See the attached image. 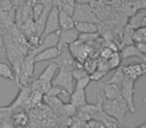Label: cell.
Returning a JSON list of instances; mask_svg holds the SVG:
<instances>
[{
	"label": "cell",
	"instance_id": "cell-1",
	"mask_svg": "<svg viewBox=\"0 0 146 128\" xmlns=\"http://www.w3.org/2000/svg\"><path fill=\"white\" fill-rule=\"evenodd\" d=\"M98 94V101L101 106V109L104 113L109 117L115 119L118 123H123L124 117L127 112H129L127 105L123 98L120 97L113 100H107L102 96L100 92H97Z\"/></svg>",
	"mask_w": 146,
	"mask_h": 128
},
{
	"label": "cell",
	"instance_id": "cell-2",
	"mask_svg": "<svg viewBox=\"0 0 146 128\" xmlns=\"http://www.w3.org/2000/svg\"><path fill=\"white\" fill-rule=\"evenodd\" d=\"M72 18L74 22H99L89 3H75Z\"/></svg>",
	"mask_w": 146,
	"mask_h": 128
},
{
	"label": "cell",
	"instance_id": "cell-3",
	"mask_svg": "<svg viewBox=\"0 0 146 128\" xmlns=\"http://www.w3.org/2000/svg\"><path fill=\"white\" fill-rule=\"evenodd\" d=\"M135 81L130 78L124 77L121 85H120V94L123 100L127 105L129 112L135 113L136 107L134 105V93H135V88H134Z\"/></svg>",
	"mask_w": 146,
	"mask_h": 128
},
{
	"label": "cell",
	"instance_id": "cell-4",
	"mask_svg": "<svg viewBox=\"0 0 146 128\" xmlns=\"http://www.w3.org/2000/svg\"><path fill=\"white\" fill-rule=\"evenodd\" d=\"M51 85L59 86L66 90L69 94L72 93V91L74 90V79L72 77L71 71L58 67V71L51 81Z\"/></svg>",
	"mask_w": 146,
	"mask_h": 128
},
{
	"label": "cell",
	"instance_id": "cell-5",
	"mask_svg": "<svg viewBox=\"0 0 146 128\" xmlns=\"http://www.w3.org/2000/svg\"><path fill=\"white\" fill-rule=\"evenodd\" d=\"M58 12H59V8L56 6H52L48 13V16H47L46 22H45V26H44V30L43 33L40 37V40L43 37L47 36L48 34L51 33H55L57 31L60 30L59 28V23H58Z\"/></svg>",
	"mask_w": 146,
	"mask_h": 128
},
{
	"label": "cell",
	"instance_id": "cell-6",
	"mask_svg": "<svg viewBox=\"0 0 146 128\" xmlns=\"http://www.w3.org/2000/svg\"><path fill=\"white\" fill-rule=\"evenodd\" d=\"M121 68L124 76L134 80V81H136L138 78H140L146 73L145 62L132 63V64H128L125 66H121Z\"/></svg>",
	"mask_w": 146,
	"mask_h": 128
},
{
	"label": "cell",
	"instance_id": "cell-7",
	"mask_svg": "<svg viewBox=\"0 0 146 128\" xmlns=\"http://www.w3.org/2000/svg\"><path fill=\"white\" fill-rule=\"evenodd\" d=\"M78 36H79V33L75 28L68 29V30H60L57 48L61 50L64 47H68L69 45L77 40Z\"/></svg>",
	"mask_w": 146,
	"mask_h": 128
},
{
	"label": "cell",
	"instance_id": "cell-8",
	"mask_svg": "<svg viewBox=\"0 0 146 128\" xmlns=\"http://www.w3.org/2000/svg\"><path fill=\"white\" fill-rule=\"evenodd\" d=\"M53 62L56 63L59 68H64V69L70 70V71H72L74 68V58L71 56L67 47L61 49L59 56L55 58Z\"/></svg>",
	"mask_w": 146,
	"mask_h": 128
},
{
	"label": "cell",
	"instance_id": "cell-9",
	"mask_svg": "<svg viewBox=\"0 0 146 128\" xmlns=\"http://www.w3.org/2000/svg\"><path fill=\"white\" fill-rule=\"evenodd\" d=\"M60 49L57 48V46L51 47V48H47L44 50L40 51L34 56V63L43 62V61H49V60H54L55 58L59 56L60 54Z\"/></svg>",
	"mask_w": 146,
	"mask_h": 128
},
{
	"label": "cell",
	"instance_id": "cell-10",
	"mask_svg": "<svg viewBox=\"0 0 146 128\" xmlns=\"http://www.w3.org/2000/svg\"><path fill=\"white\" fill-rule=\"evenodd\" d=\"M69 96H70V102L69 103L72 104L76 109H79V108L88 104L85 89H74L72 93L69 94Z\"/></svg>",
	"mask_w": 146,
	"mask_h": 128
},
{
	"label": "cell",
	"instance_id": "cell-11",
	"mask_svg": "<svg viewBox=\"0 0 146 128\" xmlns=\"http://www.w3.org/2000/svg\"><path fill=\"white\" fill-rule=\"evenodd\" d=\"M98 92H100L102 96L107 100H113L121 96L120 86L111 83H103L101 90H98Z\"/></svg>",
	"mask_w": 146,
	"mask_h": 128
},
{
	"label": "cell",
	"instance_id": "cell-12",
	"mask_svg": "<svg viewBox=\"0 0 146 128\" xmlns=\"http://www.w3.org/2000/svg\"><path fill=\"white\" fill-rule=\"evenodd\" d=\"M146 22V12L145 9L144 10H139L136 13H134L132 16L129 17V19L126 22V25L129 26L131 29L135 30L140 27H145Z\"/></svg>",
	"mask_w": 146,
	"mask_h": 128
},
{
	"label": "cell",
	"instance_id": "cell-13",
	"mask_svg": "<svg viewBox=\"0 0 146 128\" xmlns=\"http://www.w3.org/2000/svg\"><path fill=\"white\" fill-rule=\"evenodd\" d=\"M120 56H121L122 61L126 60V59L130 58V57H139L142 60V62H145L146 61V56L144 54L139 52L136 46L134 44L131 45H127V46H124L121 48V51H120Z\"/></svg>",
	"mask_w": 146,
	"mask_h": 128
},
{
	"label": "cell",
	"instance_id": "cell-14",
	"mask_svg": "<svg viewBox=\"0 0 146 128\" xmlns=\"http://www.w3.org/2000/svg\"><path fill=\"white\" fill-rule=\"evenodd\" d=\"M57 71H58V65L52 61V62L49 63L48 65L46 66V68H45V69L43 70L40 74H39L38 77H37V79L51 83L52 79L54 78L55 74L57 73Z\"/></svg>",
	"mask_w": 146,
	"mask_h": 128
},
{
	"label": "cell",
	"instance_id": "cell-15",
	"mask_svg": "<svg viewBox=\"0 0 146 128\" xmlns=\"http://www.w3.org/2000/svg\"><path fill=\"white\" fill-rule=\"evenodd\" d=\"M58 23H59V28H60V30L72 29V28H74V24H75L72 16L67 14L64 11L60 10V9H59V12H58Z\"/></svg>",
	"mask_w": 146,
	"mask_h": 128
},
{
	"label": "cell",
	"instance_id": "cell-16",
	"mask_svg": "<svg viewBox=\"0 0 146 128\" xmlns=\"http://www.w3.org/2000/svg\"><path fill=\"white\" fill-rule=\"evenodd\" d=\"M74 28L79 34L83 33H96L99 32V26L93 22H75Z\"/></svg>",
	"mask_w": 146,
	"mask_h": 128
},
{
	"label": "cell",
	"instance_id": "cell-17",
	"mask_svg": "<svg viewBox=\"0 0 146 128\" xmlns=\"http://www.w3.org/2000/svg\"><path fill=\"white\" fill-rule=\"evenodd\" d=\"M0 77L10 81H15V74L12 67L4 62H0Z\"/></svg>",
	"mask_w": 146,
	"mask_h": 128
},
{
	"label": "cell",
	"instance_id": "cell-18",
	"mask_svg": "<svg viewBox=\"0 0 146 128\" xmlns=\"http://www.w3.org/2000/svg\"><path fill=\"white\" fill-rule=\"evenodd\" d=\"M132 34H133V29L125 25L123 32L121 34V48L124 46H127V45L134 44L133 40H132Z\"/></svg>",
	"mask_w": 146,
	"mask_h": 128
},
{
	"label": "cell",
	"instance_id": "cell-19",
	"mask_svg": "<svg viewBox=\"0 0 146 128\" xmlns=\"http://www.w3.org/2000/svg\"><path fill=\"white\" fill-rule=\"evenodd\" d=\"M121 62H122V59L121 56H120V53L118 51L113 52L111 54V56L107 59V64H108V67H109V70H113L120 67Z\"/></svg>",
	"mask_w": 146,
	"mask_h": 128
},
{
	"label": "cell",
	"instance_id": "cell-20",
	"mask_svg": "<svg viewBox=\"0 0 146 128\" xmlns=\"http://www.w3.org/2000/svg\"><path fill=\"white\" fill-rule=\"evenodd\" d=\"M83 69L87 72L88 75L93 73L97 68V58H93V57H87L82 63Z\"/></svg>",
	"mask_w": 146,
	"mask_h": 128
},
{
	"label": "cell",
	"instance_id": "cell-21",
	"mask_svg": "<svg viewBox=\"0 0 146 128\" xmlns=\"http://www.w3.org/2000/svg\"><path fill=\"white\" fill-rule=\"evenodd\" d=\"M44 100L55 112H61V108L64 104L61 101V99H59L58 97H49L44 95Z\"/></svg>",
	"mask_w": 146,
	"mask_h": 128
},
{
	"label": "cell",
	"instance_id": "cell-22",
	"mask_svg": "<svg viewBox=\"0 0 146 128\" xmlns=\"http://www.w3.org/2000/svg\"><path fill=\"white\" fill-rule=\"evenodd\" d=\"M132 40L133 43H146V28L145 27H140L135 30H133L132 34Z\"/></svg>",
	"mask_w": 146,
	"mask_h": 128
},
{
	"label": "cell",
	"instance_id": "cell-23",
	"mask_svg": "<svg viewBox=\"0 0 146 128\" xmlns=\"http://www.w3.org/2000/svg\"><path fill=\"white\" fill-rule=\"evenodd\" d=\"M124 77H125V76H124L123 72H122L121 66H120V67L116 68V71L114 72V75L112 76L108 81H106L105 83H111V84H115V85L120 86L122 83V81H123Z\"/></svg>",
	"mask_w": 146,
	"mask_h": 128
},
{
	"label": "cell",
	"instance_id": "cell-24",
	"mask_svg": "<svg viewBox=\"0 0 146 128\" xmlns=\"http://www.w3.org/2000/svg\"><path fill=\"white\" fill-rule=\"evenodd\" d=\"M67 95L69 96V93L64 90L63 88L59 87V86H55V85H51V87L49 88V90L46 92V94L44 95L46 96H49V97H58L59 95Z\"/></svg>",
	"mask_w": 146,
	"mask_h": 128
},
{
	"label": "cell",
	"instance_id": "cell-25",
	"mask_svg": "<svg viewBox=\"0 0 146 128\" xmlns=\"http://www.w3.org/2000/svg\"><path fill=\"white\" fill-rule=\"evenodd\" d=\"M99 38V33H83V34H79L77 40L81 41L86 44H90V42H94L97 41V39Z\"/></svg>",
	"mask_w": 146,
	"mask_h": 128
},
{
	"label": "cell",
	"instance_id": "cell-26",
	"mask_svg": "<svg viewBox=\"0 0 146 128\" xmlns=\"http://www.w3.org/2000/svg\"><path fill=\"white\" fill-rule=\"evenodd\" d=\"M12 120L14 122L15 125L17 126H25L28 121V117L24 112H18V113H15L12 117Z\"/></svg>",
	"mask_w": 146,
	"mask_h": 128
},
{
	"label": "cell",
	"instance_id": "cell-27",
	"mask_svg": "<svg viewBox=\"0 0 146 128\" xmlns=\"http://www.w3.org/2000/svg\"><path fill=\"white\" fill-rule=\"evenodd\" d=\"M91 82L89 75L85 76V77L79 78V79L75 80V85H74V89H85L89 83Z\"/></svg>",
	"mask_w": 146,
	"mask_h": 128
},
{
	"label": "cell",
	"instance_id": "cell-28",
	"mask_svg": "<svg viewBox=\"0 0 146 128\" xmlns=\"http://www.w3.org/2000/svg\"><path fill=\"white\" fill-rule=\"evenodd\" d=\"M107 74H108L107 71H101V70L96 69L93 73L90 74L89 77H90V79H91V81H98V80L103 79Z\"/></svg>",
	"mask_w": 146,
	"mask_h": 128
},
{
	"label": "cell",
	"instance_id": "cell-29",
	"mask_svg": "<svg viewBox=\"0 0 146 128\" xmlns=\"http://www.w3.org/2000/svg\"><path fill=\"white\" fill-rule=\"evenodd\" d=\"M43 9H44V5L42 3H36V4L33 6L32 9V16H33V20H36L43 12Z\"/></svg>",
	"mask_w": 146,
	"mask_h": 128
},
{
	"label": "cell",
	"instance_id": "cell-30",
	"mask_svg": "<svg viewBox=\"0 0 146 128\" xmlns=\"http://www.w3.org/2000/svg\"><path fill=\"white\" fill-rule=\"evenodd\" d=\"M71 74H72V77L74 80H77L79 78H82V77H85L87 76V72L83 69V68H74V69L71 71Z\"/></svg>",
	"mask_w": 146,
	"mask_h": 128
},
{
	"label": "cell",
	"instance_id": "cell-31",
	"mask_svg": "<svg viewBox=\"0 0 146 128\" xmlns=\"http://www.w3.org/2000/svg\"><path fill=\"white\" fill-rule=\"evenodd\" d=\"M131 4L133 5V7L135 8L136 11L144 10L146 8V0H136V1L132 2Z\"/></svg>",
	"mask_w": 146,
	"mask_h": 128
},
{
	"label": "cell",
	"instance_id": "cell-32",
	"mask_svg": "<svg viewBox=\"0 0 146 128\" xmlns=\"http://www.w3.org/2000/svg\"><path fill=\"white\" fill-rule=\"evenodd\" d=\"M113 52H115V51H112L109 47H104V48H102L101 52H100V58H103L107 60Z\"/></svg>",
	"mask_w": 146,
	"mask_h": 128
},
{
	"label": "cell",
	"instance_id": "cell-33",
	"mask_svg": "<svg viewBox=\"0 0 146 128\" xmlns=\"http://www.w3.org/2000/svg\"><path fill=\"white\" fill-rule=\"evenodd\" d=\"M136 46V48L139 50L140 53H142V54L145 55L146 54V43L142 42V43H135L134 44Z\"/></svg>",
	"mask_w": 146,
	"mask_h": 128
},
{
	"label": "cell",
	"instance_id": "cell-34",
	"mask_svg": "<svg viewBox=\"0 0 146 128\" xmlns=\"http://www.w3.org/2000/svg\"><path fill=\"white\" fill-rule=\"evenodd\" d=\"M96 1L100 3H103V4H109L111 2V0H96Z\"/></svg>",
	"mask_w": 146,
	"mask_h": 128
},
{
	"label": "cell",
	"instance_id": "cell-35",
	"mask_svg": "<svg viewBox=\"0 0 146 128\" xmlns=\"http://www.w3.org/2000/svg\"><path fill=\"white\" fill-rule=\"evenodd\" d=\"M124 1H127V2L132 3V2H134V1H136V0H124Z\"/></svg>",
	"mask_w": 146,
	"mask_h": 128
}]
</instances>
